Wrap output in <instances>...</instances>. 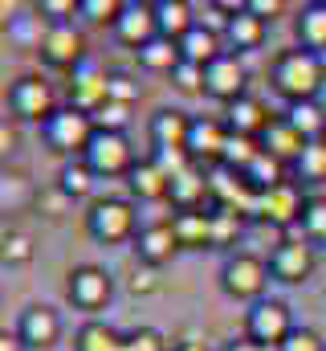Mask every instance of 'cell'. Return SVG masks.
<instances>
[{"mask_svg":"<svg viewBox=\"0 0 326 351\" xmlns=\"http://www.w3.org/2000/svg\"><path fill=\"white\" fill-rule=\"evenodd\" d=\"M323 86H326V58L323 53H310V49L294 45V49H281V53L269 62V90H273L286 106L318 98Z\"/></svg>","mask_w":326,"mask_h":351,"instance_id":"cell-1","label":"cell"},{"mask_svg":"<svg viewBox=\"0 0 326 351\" xmlns=\"http://www.w3.org/2000/svg\"><path fill=\"white\" fill-rule=\"evenodd\" d=\"M139 229H143L139 225V204L131 196H102L86 213V233L98 245H127V241L135 245Z\"/></svg>","mask_w":326,"mask_h":351,"instance_id":"cell-2","label":"cell"},{"mask_svg":"<svg viewBox=\"0 0 326 351\" xmlns=\"http://www.w3.org/2000/svg\"><path fill=\"white\" fill-rule=\"evenodd\" d=\"M269 282H273V278H269V262H265L261 254H249V250L225 254V262H221V290H225V298L253 306V302L269 298V294H265Z\"/></svg>","mask_w":326,"mask_h":351,"instance_id":"cell-3","label":"cell"},{"mask_svg":"<svg viewBox=\"0 0 326 351\" xmlns=\"http://www.w3.org/2000/svg\"><path fill=\"white\" fill-rule=\"evenodd\" d=\"M94 114H86L78 106H58L45 123H41V143L53 152V156H70V160H82L90 139H94Z\"/></svg>","mask_w":326,"mask_h":351,"instance_id":"cell-4","label":"cell"},{"mask_svg":"<svg viewBox=\"0 0 326 351\" xmlns=\"http://www.w3.org/2000/svg\"><path fill=\"white\" fill-rule=\"evenodd\" d=\"M294 327H298V323H294V311H290L286 298H261V302H253V306L244 311V335H249L253 343L269 348V351L281 348Z\"/></svg>","mask_w":326,"mask_h":351,"instance_id":"cell-5","label":"cell"},{"mask_svg":"<svg viewBox=\"0 0 326 351\" xmlns=\"http://www.w3.org/2000/svg\"><path fill=\"white\" fill-rule=\"evenodd\" d=\"M98 180H118V176H131V168L139 164V156H135V147H131V139H127V131H94V139H90V147H86V156H82Z\"/></svg>","mask_w":326,"mask_h":351,"instance_id":"cell-6","label":"cell"},{"mask_svg":"<svg viewBox=\"0 0 326 351\" xmlns=\"http://www.w3.org/2000/svg\"><path fill=\"white\" fill-rule=\"evenodd\" d=\"M229 123L216 114H192V131H188V160L200 172H216L229 147Z\"/></svg>","mask_w":326,"mask_h":351,"instance_id":"cell-7","label":"cell"},{"mask_svg":"<svg viewBox=\"0 0 326 351\" xmlns=\"http://www.w3.org/2000/svg\"><path fill=\"white\" fill-rule=\"evenodd\" d=\"M66 298L86 311V315H98L106 311V302L114 298V278L106 274V265H94V262H82L66 274Z\"/></svg>","mask_w":326,"mask_h":351,"instance_id":"cell-8","label":"cell"},{"mask_svg":"<svg viewBox=\"0 0 326 351\" xmlns=\"http://www.w3.org/2000/svg\"><path fill=\"white\" fill-rule=\"evenodd\" d=\"M8 110H12V119L41 127V123L58 110V94H53V86H49L41 74H21V78L8 86Z\"/></svg>","mask_w":326,"mask_h":351,"instance_id":"cell-9","label":"cell"},{"mask_svg":"<svg viewBox=\"0 0 326 351\" xmlns=\"http://www.w3.org/2000/svg\"><path fill=\"white\" fill-rule=\"evenodd\" d=\"M37 53H41V62L49 70H62V74H74L90 58L86 53V37H82V29H74V21L70 25H45V33L37 41Z\"/></svg>","mask_w":326,"mask_h":351,"instance_id":"cell-10","label":"cell"},{"mask_svg":"<svg viewBox=\"0 0 326 351\" xmlns=\"http://www.w3.org/2000/svg\"><path fill=\"white\" fill-rule=\"evenodd\" d=\"M204 94L221 106H233L237 98L249 94V66H244L241 53L225 49L212 66H204Z\"/></svg>","mask_w":326,"mask_h":351,"instance_id":"cell-11","label":"cell"},{"mask_svg":"<svg viewBox=\"0 0 326 351\" xmlns=\"http://www.w3.org/2000/svg\"><path fill=\"white\" fill-rule=\"evenodd\" d=\"M269 278L281 282V286H302L314 278V265H318V254L310 241H277L269 250Z\"/></svg>","mask_w":326,"mask_h":351,"instance_id":"cell-12","label":"cell"},{"mask_svg":"<svg viewBox=\"0 0 326 351\" xmlns=\"http://www.w3.org/2000/svg\"><path fill=\"white\" fill-rule=\"evenodd\" d=\"M302 204H306V192H302V184L290 176L286 184H277V188H269V192H257V208H253V217L265 221V225L290 229V225H298Z\"/></svg>","mask_w":326,"mask_h":351,"instance_id":"cell-13","label":"cell"},{"mask_svg":"<svg viewBox=\"0 0 326 351\" xmlns=\"http://www.w3.org/2000/svg\"><path fill=\"white\" fill-rule=\"evenodd\" d=\"M62 331H66L62 311H53L49 302H29V306L21 311V319H16V335L25 339L29 351L58 348V343H62Z\"/></svg>","mask_w":326,"mask_h":351,"instance_id":"cell-14","label":"cell"},{"mask_svg":"<svg viewBox=\"0 0 326 351\" xmlns=\"http://www.w3.org/2000/svg\"><path fill=\"white\" fill-rule=\"evenodd\" d=\"M110 33H114V41H118V45H127V49H135V53H139L147 41H155V37H160L155 4H143V0H127Z\"/></svg>","mask_w":326,"mask_h":351,"instance_id":"cell-15","label":"cell"},{"mask_svg":"<svg viewBox=\"0 0 326 351\" xmlns=\"http://www.w3.org/2000/svg\"><path fill=\"white\" fill-rule=\"evenodd\" d=\"M106 102H110V74L94 58H86L70 74V106H78L86 114H98Z\"/></svg>","mask_w":326,"mask_h":351,"instance_id":"cell-16","label":"cell"},{"mask_svg":"<svg viewBox=\"0 0 326 351\" xmlns=\"http://www.w3.org/2000/svg\"><path fill=\"white\" fill-rule=\"evenodd\" d=\"M175 254H179V241H175L171 221H151V225L139 229V237H135V258H139L143 269H160V265H167Z\"/></svg>","mask_w":326,"mask_h":351,"instance_id":"cell-17","label":"cell"},{"mask_svg":"<svg viewBox=\"0 0 326 351\" xmlns=\"http://www.w3.org/2000/svg\"><path fill=\"white\" fill-rule=\"evenodd\" d=\"M175 213H196V208H212V172L188 168V172L171 176V192H167Z\"/></svg>","mask_w":326,"mask_h":351,"instance_id":"cell-18","label":"cell"},{"mask_svg":"<svg viewBox=\"0 0 326 351\" xmlns=\"http://www.w3.org/2000/svg\"><path fill=\"white\" fill-rule=\"evenodd\" d=\"M257 143H261V152H265V156H273L277 164L294 168L310 139H306V135H298V131L290 127V119H286V114H273V123L261 131V139H257Z\"/></svg>","mask_w":326,"mask_h":351,"instance_id":"cell-19","label":"cell"},{"mask_svg":"<svg viewBox=\"0 0 326 351\" xmlns=\"http://www.w3.org/2000/svg\"><path fill=\"white\" fill-rule=\"evenodd\" d=\"M151 152H188V131H192V114L163 106L151 114Z\"/></svg>","mask_w":326,"mask_h":351,"instance_id":"cell-20","label":"cell"},{"mask_svg":"<svg viewBox=\"0 0 326 351\" xmlns=\"http://www.w3.org/2000/svg\"><path fill=\"white\" fill-rule=\"evenodd\" d=\"M225 123L233 135H249V139H261V131L273 123V110L257 98V94H244L233 106H225Z\"/></svg>","mask_w":326,"mask_h":351,"instance_id":"cell-21","label":"cell"},{"mask_svg":"<svg viewBox=\"0 0 326 351\" xmlns=\"http://www.w3.org/2000/svg\"><path fill=\"white\" fill-rule=\"evenodd\" d=\"M127 188H131V200H139V204H155V200H167V192H171V176L147 156V160H139V164L131 168Z\"/></svg>","mask_w":326,"mask_h":351,"instance_id":"cell-22","label":"cell"},{"mask_svg":"<svg viewBox=\"0 0 326 351\" xmlns=\"http://www.w3.org/2000/svg\"><path fill=\"white\" fill-rule=\"evenodd\" d=\"M171 229H175L179 250H212V208L171 213Z\"/></svg>","mask_w":326,"mask_h":351,"instance_id":"cell-23","label":"cell"},{"mask_svg":"<svg viewBox=\"0 0 326 351\" xmlns=\"http://www.w3.org/2000/svg\"><path fill=\"white\" fill-rule=\"evenodd\" d=\"M294 37L302 49L310 53H326V0H310L298 8L294 16Z\"/></svg>","mask_w":326,"mask_h":351,"instance_id":"cell-24","label":"cell"},{"mask_svg":"<svg viewBox=\"0 0 326 351\" xmlns=\"http://www.w3.org/2000/svg\"><path fill=\"white\" fill-rule=\"evenodd\" d=\"M265 37H269V25L261 21V16H253L249 8H241L237 16H233V25H229V33H225V45L233 49V53H253V49H261L265 45Z\"/></svg>","mask_w":326,"mask_h":351,"instance_id":"cell-25","label":"cell"},{"mask_svg":"<svg viewBox=\"0 0 326 351\" xmlns=\"http://www.w3.org/2000/svg\"><path fill=\"white\" fill-rule=\"evenodd\" d=\"M155 21H160V37L179 45V37H188L196 29V4H188V0H155Z\"/></svg>","mask_w":326,"mask_h":351,"instance_id":"cell-26","label":"cell"},{"mask_svg":"<svg viewBox=\"0 0 326 351\" xmlns=\"http://www.w3.org/2000/svg\"><path fill=\"white\" fill-rule=\"evenodd\" d=\"M123 335L127 331H118L114 323L90 319V323H82L74 331V351H123Z\"/></svg>","mask_w":326,"mask_h":351,"instance_id":"cell-27","label":"cell"},{"mask_svg":"<svg viewBox=\"0 0 326 351\" xmlns=\"http://www.w3.org/2000/svg\"><path fill=\"white\" fill-rule=\"evenodd\" d=\"M221 53H225V37H216V33H208L200 25L188 37H179V58L192 62V66H212Z\"/></svg>","mask_w":326,"mask_h":351,"instance_id":"cell-28","label":"cell"},{"mask_svg":"<svg viewBox=\"0 0 326 351\" xmlns=\"http://www.w3.org/2000/svg\"><path fill=\"white\" fill-rule=\"evenodd\" d=\"M281 114H286L290 127H294L298 135H306L310 143H314V139H326V106L318 102V98H310V102H294V106H286Z\"/></svg>","mask_w":326,"mask_h":351,"instance_id":"cell-29","label":"cell"},{"mask_svg":"<svg viewBox=\"0 0 326 351\" xmlns=\"http://www.w3.org/2000/svg\"><path fill=\"white\" fill-rule=\"evenodd\" d=\"M58 188L78 204V200H90V196H94L98 176H94V168H90L86 160H66V164H62V172H58Z\"/></svg>","mask_w":326,"mask_h":351,"instance_id":"cell-30","label":"cell"},{"mask_svg":"<svg viewBox=\"0 0 326 351\" xmlns=\"http://www.w3.org/2000/svg\"><path fill=\"white\" fill-rule=\"evenodd\" d=\"M244 225H249L244 213L212 204V250H229V254H233V245L244 237Z\"/></svg>","mask_w":326,"mask_h":351,"instance_id":"cell-31","label":"cell"},{"mask_svg":"<svg viewBox=\"0 0 326 351\" xmlns=\"http://www.w3.org/2000/svg\"><path fill=\"white\" fill-rule=\"evenodd\" d=\"M135 58H139V66H143L147 74H167V78H171V70L184 62V58H179V45H175V41H167V37L147 41Z\"/></svg>","mask_w":326,"mask_h":351,"instance_id":"cell-32","label":"cell"},{"mask_svg":"<svg viewBox=\"0 0 326 351\" xmlns=\"http://www.w3.org/2000/svg\"><path fill=\"white\" fill-rule=\"evenodd\" d=\"M290 172H294V180H298L302 188H318V184H326V139L306 143V152L298 156V164H294Z\"/></svg>","mask_w":326,"mask_h":351,"instance_id":"cell-33","label":"cell"},{"mask_svg":"<svg viewBox=\"0 0 326 351\" xmlns=\"http://www.w3.org/2000/svg\"><path fill=\"white\" fill-rule=\"evenodd\" d=\"M298 225L310 237V245H326V192H306V204H302Z\"/></svg>","mask_w":326,"mask_h":351,"instance_id":"cell-34","label":"cell"},{"mask_svg":"<svg viewBox=\"0 0 326 351\" xmlns=\"http://www.w3.org/2000/svg\"><path fill=\"white\" fill-rule=\"evenodd\" d=\"M244 180H249V188L253 192H269V188H277V184H286L290 176H286V164H277L273 156H257L253 164H249V172H244Z\"/></svg>","mask_w":326,"mask_h":351,"instance_id":"cell-35","label":"cell"},{"mask_svg":"<svg viewBox=\"0 0 326 351\" xmlns=\"http://www.w3.org/2000/svg\"><path fill=\"white\" fill-rule=\"evenodd\" d=\"M257 156H261V143H257V139H249V135H229V147H225L221 168L233 172V176H244Z\"/></svg>","mask_w":326,"mask_h":351,"instance_id":"cell-36","label":"cell"},{"mask_svg":"<svg viewBox=\"0 0 326 351\" xmlns=\"http://www.w3.org/2000/svg\"><path fill=\"white\" fill-rule=\"evenodd\" d=\"M123 351H171V339L163 335L160 327H131L123 335Z\"/></svg>","mask_w":326,"mask_h":351,"instance_id":"cell-37","label":"cell"},{"mask_svg":"<svg viewBox=\"0 0 326 351\" xmlns=\"http://www.w3.org/2000/svg\"><path fill=\"white\" fill-rule=\"evenodd\" d=\"M0 258H4V265H25L29 258H33V237L21 233V229H8V233H4V250H0Z\"/></svg>","mask_w":326,"mask_h":351,"instance_id":"cell-38","label":"cell"},{"mask_svg":"<svg viewBox=\"0 0 326 351\" xmlns=\"http://www.w3.org/2000/svg\"><path fill=\"white\" fill-rule=\"evenodd\" d=\"M118 12H123L118 0H78V16L94 21V25H110V29H114Z\"/></svg>","mask_w":326,"mask_h":351,"instance_id":"cell-39","label":"cell"},{"mask_svg":"<svg viewBox=\"0 0 326 351\" xmlns=\"http://www.w3.org/2000/svg\"><path fill=\"white\" fill-rule=\"evenodd\" d=\"M171 86L179 94H204V66H192V62H179L171 70Z\"/></svg>","mask_w":326,"mask_h":351,"instance_id":"cell-40","label":"cell"},{"mask_svg":"<svg viewBox=\"0 0 326 351\" xmlns=\"http://www.w3.org/2000/svg\"><path fill=\"white\" fill-rule=\"evenodd\" d=\"M277 351H326V339L314 331V327H294L290 339H286Z\"/></svg>","mask_w":326,"mask_h":351,"instance_id":"cell-41","label":"cell"},{"mask_svg":"<svg viewBox=\"0 0 326 351\" xmlns=\"http://www.w3.org/2000/svg\"><path fill=\"white\" fill-rule=\"evenodd\" d=\"M37 12L49 16V25H70V16H78V0H41Z\"/></svg>","mask_w":326,"mask_h":351,"instance_id":"cell-42","label":"cell"},{"mask_svg":"<svg viewBox=\"0 0 326 351\" xmlns=\"http://www.w3.org/2000/svg\"><path fill=\"white\" fill-rule=\"evenodd\" d=\"M127 110H131V106L106 102V106L94 114V127H98V131H127Z\"/></svg>","mask_w":326,"mask_h":351,"instance_id":"cell-43","label":"cell"},{"mask_svg":"<svg viewBox=\"0 0 326 351\" xmlns=\"http://www.w3.org/2000/svg\"><path fill=\"white\" fill-rule=\"evenodd\" d=\"M135 98H139V82H135L131 74H110V102L131 106Z\"/></svg>","mask_w":326,"mask_h":351,"instance_id":"cell-44","label":"cell"},{"mask_svg":"<svg viewBox=\"0 0 326 351\" xmlns=\"http://www.w3.org/2000/svg\"><path fill=\"white\" fill-rule=\"evenodd\" d=\"M41 204H45V217H62L74 200H70V196L53 184V188H41V192H37V208H41Z\"/></svg>","mask_w":326,"mask_h":351,"instance_id":"cell-45","label":"cell"},{"mask_svg":"<svg viewBox=\"0 0 326 351\" xmlns=\"http://www.w3.org/2000/svg\"><path fill=\"white\" fill-rule=\"evenodd\" d=\"M244 8H249L253 16H261L265 25H269V21H273V16L281 12V0H244Z\"/></svg>","mask_w":326,"mask_h":351,"instance_id":"cell-46","label":"cell"},{"mask_svg":"<svg viewBox=\"0 0 326 351\" xmlns=\"http://www.w3.org/2000/svg\"><path fill=\"white\" fill-rule=\"evenodd\" d=\"M131 290H135V294H151V290H155V269H139V274L131 278Z\"/></svg>","mask_w":326,"mask_h":351,"instance_id":"cell-47","label":"cell"},{"mask_svg":"<svg viewBox=\"0 0 326 351\" xmlns=\"http://www.w3.org/2000/svg\"><path fill=\"white\" fill-rule=\"evenodd\" d=\"M221 351H269V348H261V343H253L249 335H233V339H229V343H225Z\"/></svg>","mask_w":326,"mask_h":351,"instance_id":"cell-48","label":"cell"},{"mask_svg":"<svg viewBox=\"0 0 326 351\" xmlns=\"http://www.w3.org/2000/svg\"><path fill=\"white\" fill-rule=\"evenodd\" d=\"M0 351H29V348H25V339H21L16 331H4V335H0Z\"/></svg>","mask_w":326,"mask_h":351,"instance_id":"cell-49","label":"cell"},{"mask_svg":"<svg viewBox=\"0 0 326 351\" xmlns=\"http://www.w3.org/2000/svg\"><path fill=\"white\" fill-rule=\"evenodd\" d=\"M171 351H208V343H204V339H175Z\"/></svg>","mask_w":326,"mask_h":351,"instance_id":"cell-50","label":"cell"}]
</instances>
